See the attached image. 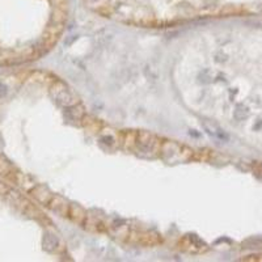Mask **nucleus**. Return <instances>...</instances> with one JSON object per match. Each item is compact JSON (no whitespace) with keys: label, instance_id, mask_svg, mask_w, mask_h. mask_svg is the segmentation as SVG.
I'll return each instance as SVG.
<instances>
[{"label":"nucleus","instance_id":"f03ea898","mask_svg":"<svg viewBox=\"0 0 262 262\" xmlns=\"http://www.w3.org/2000/svg\"><path fill=\"white\" fill-rule=\"evenodd\" d=\"M160 154L168 161H182L189 160L191 158L190 149L184 146H180L179 143H174V142H165V143L161 144Z\"/></svg>","mask_w":262,"mask_h":262},{"label":"nucleus","instance_id":"39448f33","mask_svg":"<svg viewBox=\"0 0 262 262\" xmlns=\"http://www.w3.org/2000/svg\"><path fill=\"white\" fill-rule=\"evenodd\" d=\"M86 216H88V212H86L83 207H80V206H78V205H71V207H70L69 217L71 219L72 222H75V223L81 224V226H83L84 222H85V219H86Z\"/></svg>","mask_w":262,"mask_h":262},{"label":"nucleus","instance_id":"7ed1b4c3","mask_svg":"<svg viewBox=\"0 0 262 262\" xmlns=\"http://www.w3.org/2000/svg\"><path fill=\"white\" fill-rule=\"evenodd\" d=\"M50 92L53 95V97L57 100V102H59L60 105H66V106H72V105H76L78 102V98L76 95L70 90L69 86L64 85L62 81L53 80V84L50 86Z\"/></svg>","mask_w":262,"mask_h":262},{"label":"nucleus","instance_id":"f257e3e1","mask_svg":"<svg viewBox=\"0 0 262 262\" xmlns=\"http://www.w3.org/2000/svg\"><path fill=\"white\" fill-rule=\"evenodd\" d=\"M63 0H0V66L17 64L36 59L45 50L55 29L57 15Z\"/></svg>","mask_w":262,"mask_h":262},{"label":"nucleus","instance_id":"20e7f679","mask_svg":"<svg viewBox=\"0 0 262 262\" xmlns=\"http://www.w3.org/2000/svg\"><path fill=\"white\" fill-rule=\"evenodd\" d=\"M48 207L51 210V211L59 214L60 216L69 217L70 207H71V205H69V202H67V201H66L63 196L55 195V194H54L53 198H51V201L49 202Z\"/></svg>","mask_w":262,"mask_h":262}]
</instances>
